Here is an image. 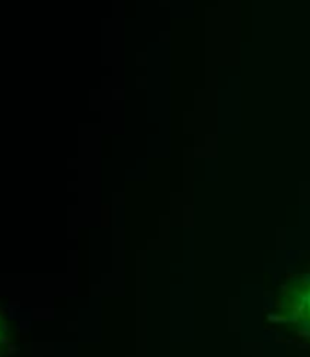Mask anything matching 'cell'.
Returning a JSON list of instances; mask_svg holds the SVG:
<instances>
[{
	"label": "cell",
	"mask_w": 310,
	"mask_h": 357,
	"mask_svg": "<svg viewBox=\"0 0 310 357\" xmlns=\"http://www.w3.org/2000/svg\"><path fill=\"white\" fill-rule=\"evenodd\" d=\"M278 310L300 337L310 341V271L285 280L278 296Z\"/></svg>",
	"instance_id": "1"
}]
</instances>
